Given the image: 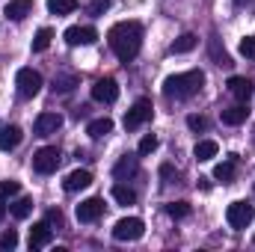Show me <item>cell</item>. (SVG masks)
Instances as JSON below:
<instances>
[{"label":"cell","instance_id":"cell-1","mask_svg":"<svg viewBox=\"0 0 255 252\" xmlns=\"http://www.w3.org/2000/svg\"><path fill=\"white\" fill-rule=\"evenodd\" d=\"M107 42H110L113 54H116L122 63H130V60L139 54V48H142V27H139L136 21H119V24L110 27Z\"/></svg>","mask_w":255,"mask_h":252},{"label":"cell","instance_id":"cell-2","mask_svg":"<svg viewBox=\"0 0 255 252\" xmlns=\"http://www.w3.org/2000/svg\"><path fill=\"white\" fill-rule=\"evenodd\" d=\"M202 86H205V71L193 68V71H181V74H169L163 80V95L166 98H193Z\"/></svg>","mask_w":255,"mask_h":252},{"label":"cell","instance_id":"cell-3","mask_svg":"<svg viewBox=\"0 0 255 252\" xmlns=\"http://www.w3.org/2000/svg\"><path fill=\"white\" fill-rule=\"evenodd\" d=\"M60 148L57 145H42L36 154H33V169L39 172V175H51V172H57V166H60Z\"/></svg>","mask_w":255,"mask_h":252},{"label":"cell","instance_id":"cell-4","mask_svg":"<svg viewBox=\"0 0 255 252\" xmlns=\"http://www.w3.org/2000/svg\"><path fill=\"white\" fill-rule=\"evenodd\" d=\"M15 86H18V92H21V98H36L39 92H42V74L39 71H33V68H21L18 74H15Z\"/></svg>","mask_w":255,"mask_h":252},{"label":"cell","instance_id":"cell-5","mask_svg":"<svg viewBox=\"0 0 255 252\" xmlns=\"http://www.w3.org/2000/svg\"><path fill=\"white\" fill-rule=\"evenodd\" d=\"M151 113H154L151 101H148V98H139V101L125 113V130H136V127H142L148 119H151Z\"/></svg>","mask_w":255,"mask_h":252},{"label":"cell","instance_id":"cell-6","mask_svg":"<svg viewBox=\"0 0 255 252\" xmlns=\"http://www.w3.org/2000/svg\"><path fill=\"white\" fill-rule=\"evenodd\" d=\"M253 217H255V211H253V205L250 202H232L229 205V211H226V220H229V226L232 229H247L250 223H253Z\"/></svg>","mask_w":255,"mask_h":252},{"label":"cell","instance_id":"cell-7","mask_svg":"<svg viewBox=\"0 0 255 252\" xmlns=\"http://www.w3.org/2000/svg\"><path fill=\"white\" fill-rule=\"evenodd\" d=\"M142 232H145V223L139 217H125V220H119L113 226V238L116 241H139Z\"/></svg>","mask_w":255,"mask_h":252},{"label":"cell","instance_id":"cell-8","mask_svg":"<svg viewBox=\"0 0 255 252\" xmlns=\"http://www.w3.org/2000/svg\"><path fill=\"white\" fill-rule=\"evenodd\" d=\"M92 98L101 101V104H113V101L119 98V83H116L113 77H101V80H95V83H92Z\"/></svg>","mask_w":255,"mask_h":252},{"label":"cell","instance_id":"cell-9","mask_svg":"<svg viewBox=\"0 0 255 252\" xmlns=\"http://www.w3.org/2000/svg\"><path fill=\"white\" fill-rule=\"evenodd\" d=\"M65 45L68 48H77V45H92L95 39H98V30L95 27H68L63 33Z\"/></svg>","mask_w":255,"mask_h":252},{"label":"cell","instance_id":"cell-10","mask_svg":"<svg viewBox=\"0 0 255 252\" xmlns=\"http://www.w3.org/2000/svg\"><path fill=\"white\" fill-rule=\"evenodd\" d=\"M104 214V199H86L77 205V220L80 223H95Z\"/></svg>","mask_w":255,"mask_h":252},{"label":"cell","instance_id":"cell-11","mask_svg":"<svg viewBox=\"0 0 255 252\" xmlns=\"http://www.w3.org/2000/svg\"><path fill=\"white\" fill-rule=\"evenodd\" d=\"M229 92L241 101V104H247L250 98H253V92H255V86H253V80H247V77H229Z\"/></svg>","mask_w":255,"mask_h":252},{"label":"cell","instance_id":"cell-12","mask_svg":"<svg viewBox=\"0 0 255 252\" xmlns=\"http://www.w3.org/2000/svg\"><path fill=\"white\" fill-rule=\"evenodd\" d=\"M54 241V232H51V223H36L30 229V250H42Z\"/></svg>","mask_w":255,"mask_h":252},{"label":"cell","instance_id":"cell-13","mask_svg":"<svg viewBox=\"0 0 255 252\" xmlns=\"http://www.w3.org/2000/svg\"><path fill=\"white\" fill-rule=\"evenodd\" d=\"M63 127V116L60 113H42L39 119H36V133L39 136H51V133H57Z\"/></svg>","mask_w":255,"mask_h":252},{"label":"cell","instance_id":"cell-14","mask_svg":"<svg viewBox=\"0 0 255 252\" xmlns=\"http://www.w3.org/2000/svg\"><path fill=\"white\" fill-rule=\"evenodd\" d=\"M92 184V172H86V169H74V172H68L63 181V187L68 193H77V190H86Z\"/></svg>","mask_w":255,"mask_h":252},{"label":"cell","instance_id":"cell-15","mask_svg":"<svg viewBox=\"0 0 255 252\" xmlns=\"http://www.w3.org/2000/svg\"><path fill=\"white\" fill-rule=\"evenodd\" d=\"M30 12H33V0H9L3 6V15L12 18V21H24Z\"/></svg>","mask_w":255,"mask_h":252},{"label":"cell","instance_id":"cell-16","mask_svg":"<svg viewBox=\"0 0 255 252\" xmlns=\"http://www.w3.org/2000/svg\"><path fill=\"white\" fill-rule=\"evenodd\" d=\"M21 127L18 125H6L0 130V151H12V148H18L21 145Z\"/></svg>","mask_w":255,"mask_h":252},{"label":"cell","instance_id":"cell-17","mask_svg":"<svg viewBox=\"0 0 255 252\" xmlns=\"http://www.w3.org/2000/svg\"><path fill=\"white\" fill-rule=\"evenodd\" d=\"M235 169H238V154H229L223 163H217L214 178H217V181H223V184H229V181L235 178Z\"/></svg>","mask_w":255,"mask_h":252},{"label":"cell","instance_id":"cell-18","mask_svg":"<svg viewBox=\"0 0 255 252\" xmlns=\"http://www.w3.org/2000/svg\"><path fill=\"white\" fill-rule=\"evenodd\" d=\"M136 172H139V163H136V157H128V154L122 157V160H119V163H116V166H113V175H116L119 181H125V178H133Z\"/></svg>","mask_w":255,"mask_h":252},{"label":"cell","instance_id":"cell-19","mask_svg":"<svg viewBox=\"0 0 255 252\" xmlns=\"http://www.w3.org/2000/svg\"><path fill=\"white\" fill-rule=\"evenodd\" d=\"M196 45H199V36H196V33H184V36H178V39L169 45V54H190Z\"/></svg>","mask_w":255,"mask_h":252},{"label":"cell","instance_id":"cell-20","mask_svg":"<svg viewBox=\"0 0 255 252\" xmlns=\"http://www.w3.org/2000/svg\"><path fill=\"white\" fill-rule=\"evenodd\" d=\"M247 116H250V110H247V104H238V107H229V110H223V125H244L247 122Z\"/></svg>","mask_w":255,"mask_h":252},{"label":"cell","instance_id":"cell-21","mask_svg":"<svg viewBox=\"0 0 255 252\" xmlns=\"http://www.w3.org/2000/svg\"><path fill=\"white\" fill-rule=\"evenodd\" d=\"M217 151H220V145H217L214 139H202V142H196L193 157H196V160H211V157H217Z\"/></svg>","mask_w":255,"mask_h":252},{"label":"cell","instance_id":"cell-22","mask_svg":"<svg viewBox=\"0 0 255 252\" xmlns=\"http://www.w3.org/2000/svg\"><path fill=\"white\" fill-rule=\"evenodd\" d=\"M86 133H89L92 139H101V136L113 133V122H110V119H92V122L86 125Z\"/></svg>","mask_w":255,"mask_h":252},{"label":"cell","instance_id":"cell-23","mask_svg":"<svg viewBox=\"0 0 255 252\" xmlns=\"http://www.w3.org/2000/svg\"><path fill=\"white\" fill-rule=\"evenodd\" d=\"M9 211H12V217H15V220H27V217L33 214V199H30V196H21L18 202H12V208H9Z\"/></svg>","mask_w":255,"mask_h":252},{"label":"cell","instance_id":"cell-24","mask_svg":"<svg viewBox=\"0 0 255 252\" xmlns=\"http://www.w3.org/2000/svg\"><path fill=\"white\" fill-rule=\"evenodd\" d=\"M51 39H54V30H51V27H42V30L33 36V51H36V54L48 51V48H51Z\"/></svg>","mask_w":255,"mask_h":252},{"label":"cell","instance_id":"cell-25","mask_svg":"<svg viewBox=\"0 0 255 252\" xmlns=\"http://www.w3.org/2000/svg\"><path fill=\"white\" fill-rule=\"evenodd\" d=\"M74 9H77V0H48L51 15H71Z\"/></svg>","mask_w":255,"mask_h":252},{"label":"cell","instance_id":"cell-26","mask_svg":"<svg viewBox=\"0 0 255 252\" xmlns=\"http://www.w3.org/2000/svg\"><path fill=\"white\" fill-rule=\"evenodd\" d=\"M208 51H211V60H214L217 65H223V68H229V65H232V57H229L226 51H220V42H217V39H211V42H208Z\"/></svg>","mask_w":255,"mask_h":252},{"label":"cell","instance_id":"cell-27","mask_svg":"<svg viewBox=\"0 0 255 252\" xmlns=\"http://www.w3.org/2000/svg\"><path fill=\"white\" fill-rule=\"evenodd\" d=\"M113 199H116L119 205H133V202H136V193L130 187H125V184H116V187H113Z\"/></svg>","mask_w":255,"mask_h":252},{"label":"cell","instance_id":"cell-28","mask_svg":"<svg viewBox=\"0 0 255 252\" xmlns=\"http://www.w3.org/2000/svg\"><path fill=\"white\" fill-rule=\"evenodd\" d=\"M166 214H169L172 220H184V217H190V205H187V202H169V205H166Z\"/></svg>","mask_w":255,"mask_h":252},{"label":"cell","instance_id":"cell-29","mask_svg":"<svg viewBox=\"0 0 255 252\" xmlns=\"http://www.w3.org/2000/svg\"><path fill=\"white\" fill-rule=\"evenodd\" d=\"M154 148H157V136H154V133H145V136L139 139V148H136V154H142V157H145V154H151Z\"/></svg>","mask_w":255,"mask_h":252},{"label":"cell","instance_id":"cell-30","mask_svg":"<svg viewBox=\"0 0 255 252\" xmlns=\"http://www.w3.org/2000/svg\"><path fill=\"white\" fill-rule=\"evenodd\" d=\"M77 86V77L74 74H60L57 80H54V89L57 92H68V89H74Z\"/></svg>","mask_w":255,"mask_h":252},{"label":"cell","instance_id":"cell-31","mask_svg":"<svg viewBox=\"0 0 255 252\" xmlns=\"http://www.w3.org/2000/svg\"><path fill=\"white\" fill-rule=\"evenodd\" d=\"M18 190H21V184H18V181H12V178H9V181H0V199L6 202V199H9V196H15Z\"/></svg>","mask_w":255,"mask_h":252},{"label":"cell","instance_id":"cell-32","mask_svg":"<svg viewBox=\"0 0 255 252\" xmlns=\"http://www.w3.org/2000/svg\"><path fill=\"white\" fill-rule=\"evenodd\" d=\"M241 57H247V60H255V39L253 36H247V39H241Z\"/></svg>","mask_w":255,"mask_h":252},{"label":"cell","instance_id":"cell-33","mask_svg":"<svg viewBox=\"0 0 255 252\" xmlns=\"http://www.w3.org/2000/svg\"><path fill=\"white\" fill-rule=\"evenodd\" d=\"M0 247H3V250H12V247H18V232H15V229L3 232V235H0Z\"/></svg>","mask_w":255,"mask_h":252},{"label":"cell","instance_id":"cell-34","mask_svg":"<svg viewBox=\"0 0 255 252\" xmlns=\"http://www.w3.org/2000/svg\"><path fill=\"white\" fill-rule=\"evenodd\" d=\"M208 125H211V122H208L205 116H187V127H190V130H208Z\"/></svg>","mask_w":255,"mask_h":252},{"label":"cell","instance_id":"cell-35","mask_svg":"<svg viewBox=\"0 0 255 252\" xmlns=\"http://www.w3.org/2000/svg\"><path fill=\"white\" fill-rule=\"evenodd\" d=\"M110 9V0H92L89 3V15H104Z\"/></svg>","mask_w":255,"mask_h":252},{"label":"cell","instance_id":"cell-36","mask_svg":"<svg viewBox=\"0 0 255 252\" xmlns=\"http://www.w3.org/2000/svg\"><path fill=\"white\" fill-rule=\"evenodd\" d=\"M48 223H57V226H60V223H63V214H60V211H51V214H48Z\"/></svg>","mask_w":255,"mask_h":252},{"label":"cell","instance_id":"cell-37","mask_svg":"<svg viewBox=\"0 0 255 252\" xmlns=\"http://www.w3.org/2000/svg\"><path fill=\"white\" fill-rule=\"evenodd\" d=\"M160 175H163V178H169V175H172V166H169V163H163V166H160Z\"/></svg>","mask_w":255,"mask_h":252},{"label":"cell","instance_id":"cell-38","mask_svg":"<svg viewBox=\"0 0 255 252\" xmlns=\"http://www.w3.org/2000/svg\"><path fill=\"white\" fill-rule=\"evenodd\" d=\"M199 187H202V190H211V178H199Z\"/></svg>","mask_w":255,"mask_h":252},{"label":"cell","instance_id":"cell-39","mask_svg":"<svg viewBox=\"0 0 255 252\" xmlns=\"http://www.w3.org/2000/svg\"><path fill=\"white\" fill-rule=\"evenodd\" d=\"M235 3H238V6H244V3H253V0H235Z\"/></svg>","mask_w":255,"mask_h":252},{"label":"cell","instance_id":"cell-40","mask_svg":"<svg viewBox=\"0 0 255 252\" xmlns=\"http://www.w3.org/2000/svg\"><path fill=\"white\" fill-rule=\"evenodd\" d=\"M253 241H255V238H253Z\"/></svg>","mask_w":255,"mask_h":252}]
</instances>
